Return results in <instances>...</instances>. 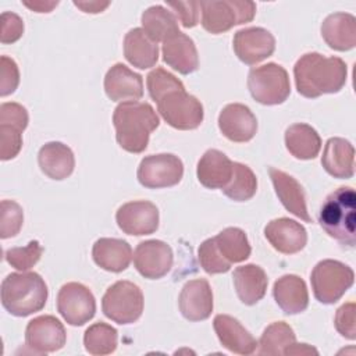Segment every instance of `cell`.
Here are the masks:
<instances>
[{
	"label": "cell",
	"mask_w": 356,
	"mask_h": 356,
	"mask_svg": "<svg viewBox=\"0 0 356 356\" xmlns=\"http://www.w3.org/2000/svg\"><path fill=\"white\" fill-rule=\"evenodd\" d=\"M67 341L63 323L54 316L46 314L31 320L25 330V343L35 353H51L60 350Z\"/></svg>",
	"instance_id": "obj_12"
},
{
	"label": "cell",
	"mask_w": 356,
	"mask_h": 356,
	"mask_svg": "<svg viewBox=\"0 0 356 356\" xmlns=\"http://www.w3.org/2000/svg\"><path fill=\"white\" fill-rule=\"evenodd\" d=\"M182 175V160L171 153L150 154L143 157L136 172L139 184L149 189L174 186L181 182Z\"/></svg>",
	"instance_id": "obj_10"
},
{
	"label": "cell",
	"mask_w": 356,
	"mask_h": 356,
	"mask_svg": "<svg viewBox=\"0 0 356 356\" xmlns=\"http://www.w3.org/2000/svg\"><path fill=\"white\" fill-rule=\"evenodd\" d=\"M218 128L228 140L245 143L256 135L257 120L248 106L229 103L220 111Z\"/></svg>",
	"instance_id": "obj_16"
},
{
	"label": "cell",
	"mask_w": 356,
	"mask_h": 356,
	"mask_svg": "<svg viewBox=\"0 0 356 356\" xmlns=\"http://www.w3.org/2000/svg\"><path fill=\"white\" fill-rule=\"evenodd\" d=\"M118 332L107 323L92 324L83 335V345L88 353L95 356L110 355L117 349Z\"/></svg>",
	"instance_id": "obj_35"
},
{
	"label": "cell",
	"mask_w": 356,
	"mask_h": 356,
	"mask_svg": "<svg viewBox=\"0 0 356 356\" xmlns=\"http://www.w3.org/2000/svg\"><path fill=\"white\" fill-rule=\"evenodd\" d=\"M321 164L334 178H352L355 174V149L343 138H330L324 146Z\"/></svg>",
	"instance_id": "obj_27"
},
{
	"label": "cell",
	"mask_w": 356,
	"mask_h": 356,
	"mask_svg": "<svg viewBox=\"0 0 356 356\" xmlns=\"http://www.w3.org/2000/svg\"><path fill=\"white\" fill-rule=\"evenodd\" d=\"M248 89L256 102L266 106H275L289 97L291 82L282 65L267 63L249 71Z\"/></svg>",
	"instance_id": "obj_7"
},
{
	"label": "cell",
	"mask_w": 356,
	"mask_h": 356,
	"mask_svg": "<svg viewBox=\"0 0 356 356\" xmlns=\"http://www.w3.org/2000/svg\"><path fill=\"white\" fill-rule=\"evenodd\" d=\"M174 254L170 245L159 239L138 243L134 253V264L138 273L149 280L163 278L172 267Z\"/></svg>",
	"instance_id": "obj_14"
},
{
	"label": "cell",
	"mask_w": 356,
	"mask_h": 356,
	"mask_svg": "<svg viewBox=\"0 0 356 356\" xmlns=\"http://www.w3.org/2000/svg\"><path fill=\"white\" fill-rule=\"evenodd\" d=\"M321 228L341 245L353 248L356 243V193L350 186L331 192L318 211Z\"/></svg>",
	"instance_id": "obj_3"
},
{
	"label": "cell",
	"mask_w": 356,
	"mask_h": 356,
	"mask_svg": "<svg viewBox=\"0 0 356 356\" xmlns=\"http://www.w3.org/2000/svg\"><path fill=\"white\" fill-rule=\"evenodd\" d=\"M178 306L181 314L189 321H203L213 312V291L207 280L188 281L179 293Z\"/></svg>",
	"instance_id": "obj_17"
},
{
	"label": "cell",
	"mask_w": 356,
	"mask_h": 356,
	"mask_svg": "<svg viewBox=\"0 0 356 356\" xmlns=\"http://www.w3.org/2000/svg\"><path fill=\"white\" fill-rule=\"evenodd\" d=\"M38 163L44 175L61 181L68 178L75 167V157L67 145L61 142L44 143L38 153Z\"/></svg>",
	"instance_id": "obj_28"
},
{
	"label": "cell",
	"mask_w": 356,
	"mask_h": 356,
	"mask_svg": "<svg viewBox=\"0 0 356 356\" xmlns=\"http://www.w3.org/2000/svg\"><path fill=\"white\" fill-rule=\"evenodd\" d=\"M28 121H29L28 111L22 104L14 103V102L1 103V106H0V124L13 125V127H15V128H18L24 132L25 128L28 127Z\"/></svg>",
	"instance_id": "obj_44"
},
{
	"label": "cell",
	"mask_w": 356,
	"mask_h": 356,
	"mask_svg": "<svg viewBox=\"0 0 356 356\" xmlns=\"http://www.w3.org/2000/svg\"><path fill=\"white\" fill-rule=\"evenodd\" d=\"M309 353H318L314 348L309 346L307 343H292L286 350L285 355H309Z\"/></svg>",
	"instance_id": "obj_49"
},
{
	"label": "cell",
	"mask_w": 356,
	"mask_h": 356,
	"mask_svg": "<svg viewBox=\"0 0 356 356\" xmlns=\"http://www.w3.org/2000/svg\"><path fill=\"white\" fill-rule=\"evenodd\" d=\"M221 191L231 200L246 202L252 199L257 191V178L248 165L234 161L232 177Z\"/></svg>",
	"instance_id": "obj_36"
},
{
	"label": "cell",
	"mask_w": 356,
	"mask_h": 356,
	"mask_svg": "<svg viewBox=\"0 0 356 356\" xmlns=\"http://www.w3.org/2000/svg\"><path fill=\"white\" fill-rule=\"evenodd\" d=\"M22 4L35 13H50L54 7H57L58 1H42V0L26 1V0H24Z\"/></svg>",
	"instance_id": "obj_47"
},
{
	"label": "cell",
	"mask_w": 356,
	"mask_h": 356,
	"mask_svg": "<svg viewBox=\"0 0 356 356\" xmlns=\"http://www.w3.org/2000/svg\"><path fill=\"white\" fill-rule=\"evenodd\" d=\"M285 146L295 159L312 160L320 153L321 138L309 124H292L285 131Z\"/></svg>",
	"instance_id": "obj_31"
},
{
	"label": "cell",
	"mask_w": 356,
	"mask_h": 356,
	"mask_svg": "<svg viewBox=\"0 0 356 356\" xmlns=\"http://www.w3.org/2000/svg\"><path fill=\"white\" fill-rule=\"evenodd\" d=\"M273 295L275 303L285 314H299L309 306V292L303 278L285 274L274 282Z\"/></svg>",
	"instance_id": "obj_23"
},
{
	"label": "cell",
	"mask_w": 356,
	"mask_h": 356,
	"mask_svg": "<svg viewBox=\"0 0 356 356\" xmlns=\"http://www.w3.org/2000/svg\"><path fill=\"white\" fill-rule=\"evenodd\" d=\"M264 235L270 245L284 254L298 253L307 243V232L305 227L286 217L271 220L264 227Z\"/></svg>",
	"instance_id": "obj_18"
},
{
	"label": "cell",
	"mask_w": 356,
	"mask_h": 356,
	"mask_svg": "<svg viewBox=\"0 0 356 356\" xmlns=\"http://www.w3.org/2000/svg\"><path fill=\"white\" fill-rule=\"evenodd\" d=\"M57 310L74 327L83 325L96 313V300L92 291L81 282H67L57 293Z\"/></svg>",
	"instance_id": "obj_11"
},
{
	"label": "cell",
	"mask_w": 356,
	"mask_h": 356,
	"mask_svg": "<svg viewBox=\"0 0 356 356\" xmlns=\"http://www.w3.org/2000/svg\"><path fill=\"white\" fill-rule=\"evenodd\" d=\"M234 161L217 149H209L200 157L196 168L199 182L209 189H222L232 177Z\"/></svg>",
	"instance_id": "obj_24"
},
{
	"label": "cell",
	"mask_w": 356,
	"mask_h": 356,
	"mask_svg": "<svg viewBox=\"0 0 356 356\" xmlns=\"http://www.w3.org/2000/svg\"><path fill=\"white\" fill-rule=\"evenodd\" d=\"M321 36L334 50H352L356 46V18L348 13L330 14L321 24Z\"/></svg>",
	"instance_id": "obj_26"
},
{
	"label": "cell",
	"mask_w": 356,
	"mask_h": 356,
	"mask_svg": "<svg viewBox=\"0 0 356 356\" xmlns=\"http://www.w3.org/2000/svg\"><path fill=\"white\" fill-rule=\"evenodd\" d=\"M142 29L146 35L157 42H164L171 35L177 33L178 29V19L175 15L165 10L163 6H152L142 13Z\"/></svg>",
	"instance_id": "obj_32"
},
{
	"label": "cell",
	"mask_w": 356,
	"mask_h": 356,
	"mask_svg": "<svg viewBox=\"0 0 356 356\" xmlns=\"http://www.w3.org/2000/svg\"><path fill=\"white\" fill-rule=\"evenodd\" d=\"M296 335L285 321H274L263 331L259 346V355H285V350L295 343Z\"/></svg>",
	"instance_id": "obj_34"
},
{
	"label": "cell",
	"mask_w": 356,
	"mask_h": 356,
	"mask_svg": "<svg viewBox=\"0 0 356 356\" xmlns=\"http://www.w3.org/2000/svg\"><path fill=\"white\" fill-rule=\"evenodd\" d=\"M353 270L345 263L332 259L318 261L310 275L314 298L324 305L338 302L353 285Z\"/></svg>",
	"instance_id": "obj_5"
},
{
	"label": "cell",
	"mask_w": 356,
	"mask_h": 356,
	"mask_svg": "<svg viewBox=\"0 0 356 356\" xmlns=\"http://www.w3.org/2000/svg\"><path fill=\"white\" fill-rule=\"evenodd\" d=\"M42 253L43 248L40 246V243L38 241H31L26 246L7 249L4 257L11 267L19 271H26L40 260Z\"/></svg>",
	"instance_id": "obj_37"
},
{
	"label": "cell",
	"mask_w": 356,
	"mask_h": 356,
	"mask_svg": "<svg viewBox=\"0 0 356 356\" xmlns=\"http://www.w3.org/2000/svg\"><path fill=\"white\" fill-rule=\"evenodd\" d=\"M167 6L172 8L175 18L185 28H193L199 24L200 3L199 1H168Z\"/></svg>",
	"instance_id": "obj_43"
},
{
	"label": "cell",
	"mask_w": 356,
	"mask_h": 356,
	"mask_svg": "<svg viewBox=\"0 0 356 356\" xmlns=\"http://www.w3.org/2000/svg\"><path fill=\"white\" fill-rule=\"evenodd\" d=\"M24 33V21L19 15L4 11L1 14V36L0 40L3 44H10L17 42Z\"/></svg>",
	"instance_id": "obj_46"
},
{
	"label": "cell",
	"mask_w": 356,
	"mask_h": 356,
	"mask_svg": "<svg viewBox=\"0 0 356 356\" xmlns=\"http://www.w3.org/2000/svg\"><path fill=\"white\" fill-rule=\"evenodd\" d=\"M93 261L110 273H121L128 268L132 260L131 245L118 238H100L92 248Z\"/></svg>",
	"instance_id": "obj_25"
},
{
	"label": "cell",
	"mask_w": 356,
	"mask_h": 356,
	"mask_svg": "<svg viewBox=\"0 0 356 356\" xmlns=\"http://www.w3.org/2000/svg\"><path fill=\"white\" fill-rule=\"evenodd\" d=\"M102 310L117 324L135 323L143 312V293L131 281H117L103 295Z\"/></svg>",
	"instance_id": "obj_8"
},
{
	"label": "cell",
	"mask_w": 356,
	"mask_h": 356,
	"mask_svg": "<svg viewBox=\"0 0 356 356\" xmlns=\"http://www.w3.org/2000/svg\"><path fill=\"white\" fill-rule=\"evenodd\" d=\"M146 85L149 95L154 102H157L160 97H163L165 93L174 89L184 88V83L175 75H172L161 67H157L147 74Z\"/></svg>",
	"instance_id": "obj_38"
},
{
	"label": "cell",
	"mask_w": 356,
	"mask_h": 356,
	"mask_svg": "<svg viewBox=\"0 0 356 356\" xmlns=\"http://www.w3.org/2000/svg\"><path fill=\"white\" fill-rule=\"evenodd\" d=\"M232 46L236 57L242 63L256 65L274 53L275 39L270 31L260 26H250L234 35Z\"/></svg>",
	"instance_id": "obj_15"
},
{
	"label": "cell",
	"mask_w": 356,
	"mask_h": 356,
	"mask_svg": "<svg viewBox=\"0 0 356 356\" xmlns=\"http://www.w3.org/2000/svg\"><path fill=\"white\" fill-rule=\"evenodd\" d=\"M74 4L81 8L83 13H90V14H96V13H102L104 8H107L110 6L108 1L100 3V1H74Z\"/></svg>",
	"instance_id": "obj_48"
},
{
	"label": "cell",
	"mask_w": 356,
	"mask_h": 356,
	"mask_svg": "<svg viewBox=\"0 0 356 356\" xmlns=\"http://www.w3.org/2000/svg\"><path fill=\"white\" fill-rule=\"evenodd\" d=\"M156 103L163 120L175 129H196L203 121L202 103L195 96L186 93L185 86L165 93Z\"/></svg>",
	"instance_id": "obj_9"
},
{
	"label": "cell",
	"mask_w": 356,
	"mask_h": 356,
	"mask_svg": "<svg viewBox=\"0 0 356 356\" xmlns=\"http://www.w3.org/2000/svg\"><path fill=\"white\" fill-rule=\"evenodd\" d=\"M124 56L134 67L147 70L159 60V46L142 28H134L124 38Z\"/></svg>",
	"instance_id": "obj_30"
},
{
	"label": "cell",
	"mask_w": 356,
	"mask_h": 356,
	"mask_svg": "<svg viewBox=\"0 0 356 356\" xmlns=\"http://www.w3.org/2000/svg\"><path fill=\"white\" fill-rule=\"evenodd\" d=\"M199 261L207 274H221L231 268V264L221 256L214 242V238L203 241L197 250Z\"/></svg>",
	"instance_id": "obj_40"
},
{
	"label": "cell",
	"mask_w": 356,
	"mask_h": 356,
	"mask_svg": "<svg viewBox=\"0 0 356 356\" xmlns=\"http://www.w3.org/2000/svg\"><path fill=\"white\" fill-rule=\"evenodd\" d=\"M234 286L239 300L248 306L261 300L267 291V274L257 264H245L234 270Z\"/></svg>",
	"instance_id": "obj_29"
},
{
	"label": "cell",
	"mask_w": 356,
	"mask_h": 356,
	"mask_svg": "<svg viewBox=\"0 0 356 356\" xmlns=\"http://www.w3.org/2000/svg\"><path fill=\"white\" fill-rule=\"evenodd\" d=\"M104 92L113 102L139 100L143 96V79L127 65L117 63L104 76Z\"/></svg>",
	"instance_id": "obj_20"
},
{
	"label": "cell",
	"mask_w": 356,
	"mask_h": 356,
	"mask_svg": "<svg viewBox=\"0 0 356 356\" xmlns=\"http://www.w3.org/2000/svg\"><path fill=\"white\" fill-rule=\"evenodd\" d=\"M0 65V96L4 97L14 93L18 88L19 70L17 63L8 56H1Z\"/></svg>",
	"instance_id": "obj_42"
},
{
	"label": "cell",
	"mask_w": 356,
	"mask_h": 356,
	"mask_svg": "<svg viewBox=\"0 0 356 356\" xmlns=\"http://www.w3.org/2000/svg\"><path fill=\"white\" fill-rule=\"evenodd\" d=\"M213 327L221 345L236 355H252L257 348L256 338L232 316L217 314Z\"/></svg>",
	"instance_id": "obj_22"
},
{
	"label": "cell",
	"mask_w": 356,
	"mask_h": 356,
	"mask_svg": "<svg viewBox=\"0 0 356 356\" xmlns=\"http://www.w3.org/2000/svg\"><path fill=\"white\" fill-rule=\"evenodd\" d=\"M268 174L273 181L274 191L282 206L298 218L310 222L312 217L307 211L306 193L303 191V186L292 175L286 174L282 170L270 167Z\"/></svg>",
	"instance_id": "obj_21"
},
{
	"label": "cell",
	"mask_w": 356,
	"mask_h": 356,
	"mask_svg": "<svg viewBox=\"0 0 356 356\" xmlns=\"http://www.w3.org/2000/svg\"><path fill=\"white\" fill-rule=\"evenodd\" d=\"M24 222L22 207L14 200H1V213H0V236L1 239L15 236Z\"/></svg>",
	"instance_id": "obj_39"
},
{
	"label": "cell",
	"mask_w": 356,
	"mask_h": 356,
	"mask_svg": "<svg viewBox=\"0 0 356 356\" xmlns=\"http://www.w3.org/2000/svg\"><path fill=\"white\" fill-rule=\"evenodd\" d=\"M163 60L174 71L188 75L199 68V56L192 38L178 31L163 42Z\"/></svg>",
	"instance_id": "obj_19"
},
{
	"label": "cell",
	"mask_w": 356,
	"mask_h": 356,
	"mask_svg": "<svg viewBox=\"0 0 356 356\" xmlns=\"http://www.w3.org/2000/svg\"><path fill=\"white\" fill-rule=\"evenodd\" d=\"M159 124V115L146 102H122L113 114L115 139L129 153H142L149 145L150 134Z\"/></svg>",
	"instance_id": "obj_2"
},
{
	"label": "cell",
	"mask_w": 356,
	"mask_h": 356,
	"mask_svg": "<svg viewBox=\"0 0 356 356\" xmlns=\"http://www.w3.org/2000/svg\"><path fill=\"white\" fill-rule=\"evenodd\" d=\"M22 131L8 125L0 124V159L3 161L11 160L21 152Z\"/></svg>",
	"instance_id": "obj_41"
},
{
	"label": "cell",
	"mask_w": 356,
	"mask_h": 356,
	"mask_svg": "<svg viewBox=\"0 0 356 356\" xmlns=\"http://www.w3.org/2000/svg\"><path fill=\"white\" fill-rule=\"evenodd\" d=\"M49 296L44 280L38 273H11L1 282V305L13 316L26 317L40 312Z\"/></svg>",
	"instance_id": "obj_4"
},
{
	"label": "cell",
	"mask_w": 356,
	"mask_h": 356,
	"mask_svg": "<svg viewBox=\"0 0 356 356\" xmlns=\"http://www.w3.org/2000/svg\"><path fill=\"white\" fill-rule=\"evenodd\" d=\"M293 76L298 93L314 99L325 93H338L346 83L348 67L339 57L312 51L295 63Z\"/></svg>",
	"instance_id": "obj_1"
},
{
	"label": "cell",
	"mask_w": 356,
	"mask_h": 356,
	"mask_svg": "<svg viewBox=\"0 0 356 356\" xmlns=\"http://www.w3.org/2000/svg\"><path fill=\"white\" fill-rule=\"evenodd\" d=\"M202 26L218 35L235 25L250 22L256 14V4L248 0H209L200 1Z\"/></svg>",
	"instance_id": "obj_6"
},
{
	"label": "cell",
	"mask_w": 356,
	"mask_h": 356,
	"mask_svg": "<svg viewBox=\"0 0 356 356\" xmlns=\"http://www.w3.org/2000/svg\"><path fill=\"white\" fill-rule=\"evenodd\" d=\"M214 242L221 256L229 264L245 261L252 252L245 231L236 227H228L222 229L220 234H217V236H214Z\"/></svg>",
	"instance_id": "obj_33"
},
{
	"label": "cell",
	"mask_w": 356,
	"mask_h": 356,
	"mask_svg": "<svg viewBox=\"0 0 356 356\" xmlns=\"http://www.w3.org/2000/svg\"><path fill=\"white\" fill-rule=\"evenodd\" d=\"M334 324L337 331L348 338V339H355L356 338V323H355V303L353 302H348L345 305H342L337 313H335V318H334Z\"/></svg>",
	"instance_id": "obj_45"
},
{
	"label": "cell",
	"mask_w": 356,
	"mask_h": 356,
	"mask_svg": "<svg viewBox=\"0 0 356 356\" xmlns=\"http://www.w3.org/2000/svg\"><path fill=\"white\" fill-rule=\"evenodd\" d=\"M159 209L149 200L124 203L115 213L118 228L128 235H150L159 228Z\"/></svg>",
	"instance_id": "obj_13"
}]
</instances>
